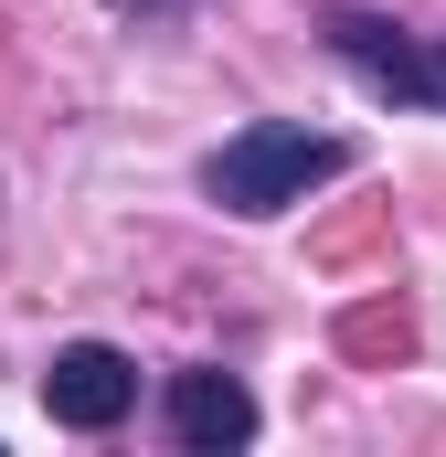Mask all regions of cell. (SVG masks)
Wrapping results in <instances>:
<instances>
[{
	"instance_id": "3",
	"label": "cell",
	"mask_w": 446,
	"mask_h": 457,
	"mask_svg": "<svg viewBox=\"0 0 446 457\" xmlns=\"http://www.w3.org/2000/svg\"><path fill=\"white\" fill-rule=\"evenodd\" d=\"M330 54L372 86V96H393V107H436V43H415L404 21H383V11H330Z\"/></svg>"
},
{
	"instance_id": "5",
	"label": "cell",
	"mask_w": 446,
	"mask_h": 457,
	"mask_svg": "<svg viewBox=\"0 0 446 457\" xmlns=\"http://www.w3.org/2000/svg\"><path fill=\"white\" fill-rule=\"evenodd\" d=\"M128 21H181V11H202V0H117Z\"/></svg>"
},
{
	"instance_id": "4",
	"label": "cell",
	"mask_w": 446,
	"mask_h": 457,
	"mask_svg": "<svg viewBox=\"0 0 446 457\" xmlns=\"http://www.w3.org/2000/svg\"><path fill=\"white\" fill-rule=\"evenodd\" d=\"M160 415H170V436H181L192 457H234V447H255V426H266L234 372H170Z\"/></svg>"
},
{
	"instance_id": "1",
	"label": "cell",
	"mask_w": 446,
	"mask_h": 457,
	"mask_svg": "<svg viewBox=\"0 0 446 457\" xmlns=\"http://www.w3.org/2000/svg\"><path fill=\"white\" fill-rule=\"evenodd\" d=\"M340 170H351V138L298 128V117H255V128H234L202 160V192H213L223 213H287V203H309Z\"/></svg>"
},
{
	"instance_id": "2",
	"label": "cell",
	"mask_w": 446,
	"mask_h": 457,
	"mask_svg": "<svg viewBox=\"0 0 446 457\" xmlns=\"http://www.w3.org/2000/svg\"><path fill=\"white\" fill-rule=\"evenodd\" d=\"M128 404H138V361H128L117 341H64L54 351L43 415H54L64 436H107V426H128Z\"/></svg>"
},
{
	"instance_id": "6",
	"label": "cell",
	"mask_w": 446,
	"mask_h": 457,
	"mask_svg": "<svg viewBox=\"0 0 446 457\" xmlns=\"http://www.w3.org/2000/svg\"><path fill=\"white\" fill-rule=\"evenodd\" d=\"M436 107H446V43H436Z\"/></svg>"
}]
</instances>
